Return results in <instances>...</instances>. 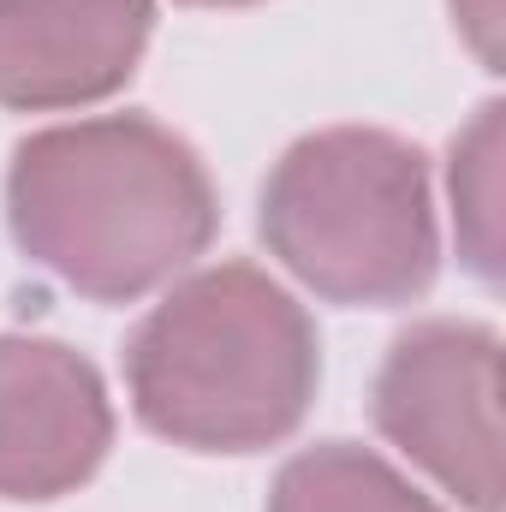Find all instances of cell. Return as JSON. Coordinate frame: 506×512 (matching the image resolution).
<instances>
[{
	"mask_svg": "<svg viewBox=\"0 0 506 512\" xmlns=\"http://www.w3.org/2000/svg\"><path fill=\"white\" fill-rule=\"evenodd\" d=\"M6 227L78 298L131 304L209 251L221 203L185 137L149 114H102L12 149Z\"/></svg>",
	"mask_w": 506,
	"mask_h": 512,
	"instance_id": "cell-1",
	"label": "cell"
},
{
	"mask_svg": "<svg viewBox=\"0 0 506 512\" xmlns=\"http://www.w3.org/2000/svg\"><path fill=\"white\" fill-rule=\"evenodd\" d=\"M322 382L310 310L251 262L197 268L131 334L126 387L149 435L191 453L286 441Z\"/></svg>",
	"mask_w": 506,
	"mask_h": 512,
	"instance_id": "cell-2",
	"label": "cell"
},
{
	"mask_svg": "<svg viewBox=\"0 0 506 512\" xmlns=\"http://www.w3.org/2000/svg\"><path fill=\"white\" fill-rule=\"evenodd\" d=\"M262 245L328 304H411L441 268L423 149L376 126L298 137L262 185Z\"/></svg>",
	"mask_w": 506,
	"mask_h": 512,
	"instance_id": "cell-3",
	"label": "cell"
},
{
	"mask_svg": "<svg viewBox=\"0 0 506 512\" xmlns=\"http://www.w3.org/2000/svg\"><path fill=\"white\" fill-rule=\"evenodd\" d=\"M376 429L459 507L501 512V334L483 322H417L376 370Z\"/></svg>",
	"mask_w": 506,
	"mask_h": 512,
	"instance_id": "cell-4",
	"label": "cell"
},
{
	"mask_svg": "<svg viewBox=\"0 0 506 512\" xmlns=\"http://www.w3.org/2000/svg\"><path fill=\"white\" fill-rule=\"evenodd\" d=\"M114 447L102 370L36 334H0V501H60Z\"/></svg>",
	"mask_w": 506,
	"mask_h": 512,
	"instance_id": "cell-5",
	"label": "cell"
},
{
	"mask_svg": "<svg viewBox=\"0 0 506 512\" xmlns=\"http://www.w3.org/2000/svg\"><path fill=\"white\" fill-rule=\"evenodd\" d=\"M155 0H0V108L54 114L126 90Z\"/></svg>",
	"mask_w": 506,
	"mask_h": 512,
	"instance_id": "cell-6",
	"label": "cell"
},
{
	"mask_svg": "<svg viewBox=\"0 0 506 512\" xmlns=\"http://www.w3.org/2000/svg\"><path fill=\"white\" fill-rule=\"evenodd\" d=\"M268 512H447L381 453L358 441H316L292 453L274 477Z\"/></svg>",
	"mask_w": 506,
	"mask_h": 512,
	"instance_id": "cell-7",
	"label": "cell"
},
{
	"mask_svg": "<svg viewBox=\"0 0 506 512\" xmlns=\"http://www.w3.org/2000/svg\"><path fill=\"white\" fill-rule=\"evenodd\" d=\"M501 102H483L477 120L453 137L447 161V191H453V227H459V256L477 280H501Z\"/></svg>",
	"mask_w": 506,
	"mask_h": 512,
	"instance_id": "cell-8",
	"label": "cell"
},
{
	"mask_svg": "<svg viewBox=\"0 0 506 512\" xmlns=\"http://www.w3.org/2000/svg\"><path fill=\"white\" fill-rule=\"evenodd\" d=\"M453 18L471 36V48L483 54V66L501 72V0H453Z\"/></svg>",
	"mask_w": 506,
	"mask_h": 512,
	"instance_id": "cell-9",
	"label": "cell"
},
{
	"mask_svg": "<svg viewBox=\"0 0 506 512\" xmlns=\"http://www.w3.org/2000/svg\"><path fill=\"white\" fill-rule=\"evenodd\" d=\"M185 6H256V0H185Z\"/></svg>",
	"mask_w": 506,
	"mask_h": 512,
	"instance_id": "cell-10",
	"label": "cell"
}]
</instances>
